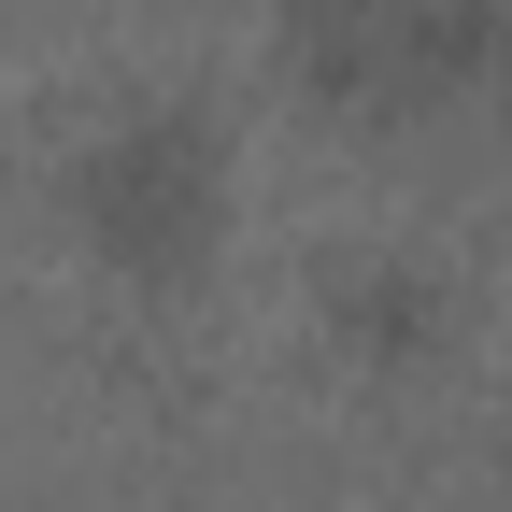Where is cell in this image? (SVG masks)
<instances>
[{
  "label": "cell",
  "instance_id": "6da1fadb",
  "mask_svg": "<svg viewBox=\"0 0 512 512\" xmlns=\"http://www.w3.org/2000/svg\"><path fill=\"white\" fill-rule=\"evenodd\" d=\"M86 185H100V228L128 242V271H171V256L200 242V214H214V171H200V128H185V114L114 128Z\"/></svg>",
  "mask_w": 512,
  "mask_h": 512
},
{
  "label": "cell",
  "instance_id": "7a4b0ae2",
  "mask_svg": "<svg viewBox=\"0 0 512 512\" xmlns=\"http://www.w3.org/2000/svg\"><path fill=\"white\" fill-rule=\"evenodd\" d=\"M342 313H356L370 342H413V328H427V299H413V285H342Z\"/></svg>",
  "mask_w": 512,
  "mask_h": 512
}]
</instances>
